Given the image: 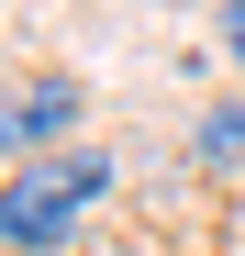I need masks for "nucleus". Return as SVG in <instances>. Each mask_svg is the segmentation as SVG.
Wrapping results in <instances>:
<instances>
[{
    "mask_svg": "<svg viewBox=\"0 0 245 256\" xmlns=\"http://www.w3.org/2000/svg\"><path fill=\"white\" fill-rule=\"evenodd\" d=\"M100 190H112V156H100V145H78V156H56V167H45V178H12L0 234L34 256V245H56V234H67V212H78V200H100Z\"/></svg>",
    "mask_w": 245,
    "mask_h": 256,
    "instance_id": "nucleus-1",
    "label": "nucleus"
},
{
    "mask_svg": "<svg viewBox=\"0 0 245 256\" xmlns=\"http://www.w3.org/2000/svg\"><path fill=\"white\" fill-rule=\"evenodd\" d=\"M67 122H78V90H67V78H22V90H12V156L56 145Z\"/></svg>",
    "mask_w": 245,
    "mask_h": 256,
    "instance_id": "nucleus-2",
    "label": "nucleus"
},
{
    "mask_svg": "<svg viewBox=\"0 0 245 256\" xmlns=\"http://www.w3.org/2000/svg\"><path fill=\"white\" fill-rule=\"evenodd\" d=\"M190 156H200V167H245V100H212V112H200Z\"/></svg>",
    "mask_w": 245,
    "mask_h": 256,
    "instance_id": "nucleus-3",
    "label": "nucleus"
},
{
    "mask_svg": "<svg viewBox=\"0 0 245 256\" xmlns=\"http://www.w3.org/2000/svg\"><path fill=\"white\" fill-rule=\"evenodd\" d=\"M223 56L245 67V0H223Z\"/></svg>",
    "mask_w": 245,
    "mask_h": 256,
    "instance_id": "nucleus-4",
    "label": "nucleus"
}]
</instances>
